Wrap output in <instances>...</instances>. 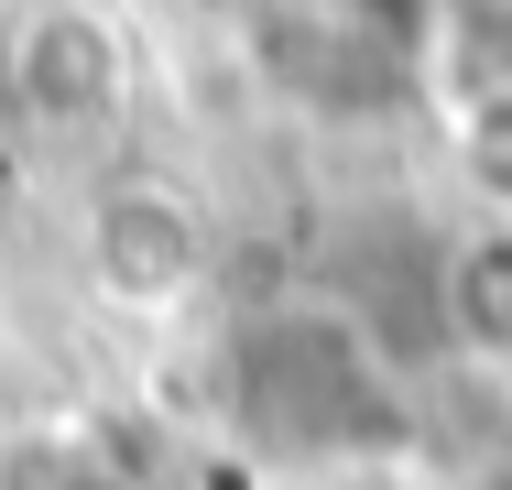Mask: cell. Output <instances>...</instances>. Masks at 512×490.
<instances>
[{"label":"cell","instance_id":"4","mask_svg":"<svg viewBox=\"0 0 512 490\" xmlns=\"http://www.w3.org/2000/svg\"><path fill=\"white\" fill-rule=\"evenodd\" d=\"M469 490H512V458H491V469H469Z\"/></svg>","mask_w":512,"mask_h":490},{"label":"cell","instance_id":"3","mask_svg":"<svg viewBox=\"0 0 512 490\" xmlns=\"http://www.w3.org/2000/svg\"><path fill=\"white\" fill-rule=\"evenodd\" d=\"M447 327H458V349L512 360V229L458 240V262H447Z\"/></svg>","mask_w":512,"mask_h":490},{"label":"cell","instance_id":"2","mask_svg":"<svg viewBox=\"0 0 512 490\" xmlns=\"http://www.w3.org/2000/svg\"><path fill=\"white\" fill-rule=\"evenodd\" d=\"M207 262V229L175 186H109L88 207V284L109 305H175Z\"/></svg>","mask_w":512,"mask_h":490},{"label":"cell","instance_id":"1","mask_svg":"<svg viewBox=\"0 0 512 490\" xmlns=\"http://www.w3.org/2000/svg\"><path fill=\"white\" fill-rule=\"evenodd\" d=\"M131 88V55H120V33H109L99 0H44L22 33H11V98H22V120H44V131H88L109 120Z\"/></svg>","mask_w":512,"mask_h":490}]
</instances>
